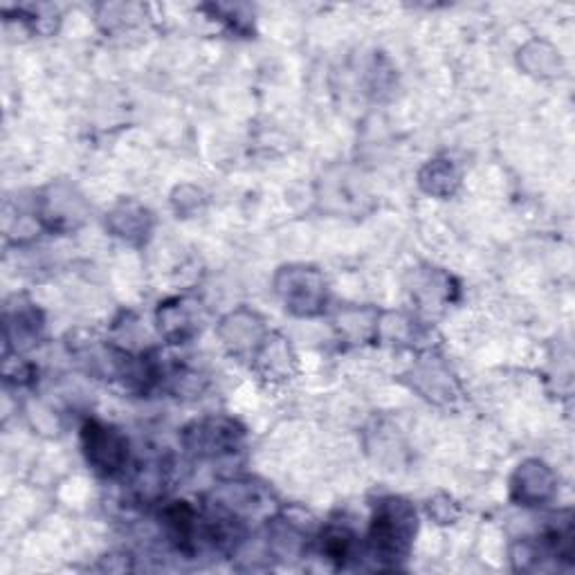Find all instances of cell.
<instances>
[{
  "instance_id": "cell-1",
  "label": "cell",
  "mask_w": 575,
  "mask_h": 575,
  "mask_svg": "<svg viewBox=\"0 0 575 575\" xmlns=\"http://www.w3.org/2000/svg\"><path fill=\"white\" fill-rule=\"evenodd\" d=\"M416 535V513L403 499L380 501L371 524V549L376 560L396 567L407 558Z\"/></svg>"
},
{
  "instance_id": "cell-2",
  "label": "cell",
  "mask_w": 575,
  "mask_h": 575,
  "mask_svg": "<svg viewBox=\"0 0 575 575\" xmlns=\"http://www.w3.org/2000/svg\"><path fill=\"white\" fill-rule=\"evenodd\" d=\"M84 447L88 463L93 465L97 472L111 474L120 472L126 463V441L111 427H104L99 423H88L84 427Z\"/></svg>"
},
{
  "instance_id": "cell-3",
  "label": "cell",
  "mask_w": 575,
  "mask_h": 575,
  "mask_svg": "<svg viewBox=\"0 0 575 575\" xmlns=\"http://www.w3.org/2000/svg\"><path fill=\"white\" fill-rule=\"evenodd\" d=\"M196 445L200 454H223L236 447L241 432L234 430V423L227 421H207L196 425Z\"/></svg>"
},
{
  "instance_id": "cell-4",
  "label": "cell",
  "mask_w": 575,
  "mask_h": 575,
  "mask_svg": "<svg viewBox=\"0 0 575 575\" xmlns=\"http://www.w3.org/2000/svg\"><path fill=\"white\" fill-rule=\"evenodd\" d=\"M355 549H358V537L349 526H326V531L322 533V553L328 562H333L340 569L349 567V562L355 558Z\"/></svg>"
},
{
  "instance_id": "cell-5",
  "label": "cell",
  "mask_w": 575,
  "mask_h": 575,
  "mask_svg": "<svg viewBox=\"0 0 575 575\" xmlns=\"http://www.w3.org/2000/svg\"><path fill=\"white\" fill-rule=\"evenodd\" d=\"M517 477H519V483H522V486H515V490H519L517 499L524 501V506H535V504H540L544 497H549V492H546L544 488H537V483H551L549 472H546L542 463L524 465Z\"/></svg>"
}]
</instances>
